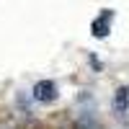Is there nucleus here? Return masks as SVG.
I'll use <instances>...</instances> for the list:
<instances>
[{"label": "nucleus", "mask_w": 129, "mask_h": 129, "mask_svg": "<svg viewBox=\"0 0 129 129\" xmlns=\"http://www.w3.org/2000/svg\"><path fill=\"white\" fill-rule=\"evenodd\" d=\"M34 95H36L39 101H49L52 95H54V85H52V83H36Z\"/></svg>", "instance_id": "f257e3e1"}]
</instances>
